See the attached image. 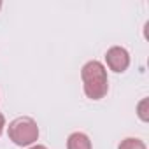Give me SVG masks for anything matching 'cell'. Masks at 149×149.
I'll use <instances>...</instances> for the list:
<instances>
[{
	"label": "cell",
	"instance_id": "1",
	"mask_svg": "<svg viewBox=\"0 0 149 149\" xmlns=\"http://www.w3.org/2000/svg\"><path fill=\"white\" fill-rule=\"evenodd\" d=\"M81 79L84 95L90 100H102L109 91V77L107 68L102 61L91 60L83 65L81 68Z\"/></svg>",
	"mask_w": 149,
	"mask_h": 149
},
{
	"label": "cell",
	"instance_id": "2",
	"mask_svg": "<svg viewBox=\"0 0 149 149\" xmlns=\"http://www.w3.org/2000/svg\"><path fill=\"white\" fill-rule=\"evenodd\" d=\"M7 135H9V140H13L16 146L28 147V146H33L37 142L39 126H37L35 119H32L28 116H21V118H16L9 123Z\"/></svg>",
	"mask_w": 149,
	"mask_h": 149
},
{
	"label": "cell",
	"instance_id": "3",
	"mask_svg": "<svg viewBox=\"0 0 149 149\" xmlns=\"http://www.w3.org/2000/svg\"><path fill=\"white\" fill-rule=\"evenodd\" d=\"M105 63L112 72L121 74L130 67V53L121 46H112L105 53Z\"/></svg>",
	"mask_w": 149,
	"mask_h": 149
},
{
	"label": "cell",
	"instance_id": "4",
	"mask_svg": "<svg viewBox=\"0 0 149 149\" xmlns=\"http://www.w3.org/2000/svg\"><path fill=\"white\" fill-rule=\"evenodd\" d=\"M67 149H93L91 140L83 132H74L67 139Z\"/></svg>",
	"mask_w": 149,
	"mask_h": 149
},
{
	"label": "cell",
	"instance_id": "5",
	"mask_svg": "<svg viewBox=\"0 0 149 149\" xmlns=\"http://www.w3.org/2000/svg\"><path fill=\"white\" fill-rule=\"evenodd\" d=\"M118 149H147V146L144 144V140H140L137 137H126L125 140L119 142Z\"/></svg>",
	"mask_w": 149,
	"mask_h": 149
},
{
	"label": "cell",
	"instance_id": "6",
	"mask_svg": "<svg viewBox=\"0 0 149 149\" xmlns=\"http://www.w3.org/2000/svg\"><path fill=\"white\" fill-rule=\"evenodd\" d=\"M137 116L142 123H149V98H142L137 104Z\"/></svg>",
	"mask_w": 149,
	"mask_h": 149
},
{
	"label": "cell",
	"instance_id": "7",
	"mask_svg": "<svg viewBox=\"0 0 149 149\" xmlns=\"http://www.w3.org/2000/svg\"><path fill=\"white\" fill-rule=\"evenodd\" d=\"M4 128H6V118H4L2 112H0V135L4 133Z\"/></svg>",
	"mask_w": 149,
	"mask_h": 149
},
{
	"label": "cell",
	"instance_id": "8",
	"mask_svg": "<svg viewBox=\"0 0 149 149\" xmlns=\"http://www.w3.org/2000/svg\"><path fill=\"white\" fill-rule=\"evenodd\" d=\"M28 149H47L46 146H42V144H33V146H30Z\"/></svg>",
	"mask_w": 149,
	"mask_h": 149
},
{
	"label": "cell",
	"instance_id": "9",
	"mask_svg": "<svg viewBox=\"0 0 149 149\" xmlns=\"http://www.w3.org/2000/svg\"><path fill=\"white\" fill-rule=\"evenodd\" d=\"M0 9H2V2H0Z\"/></svg>",
	"mask_w": 149,
	"mask_h": 149
}]
</instances>
